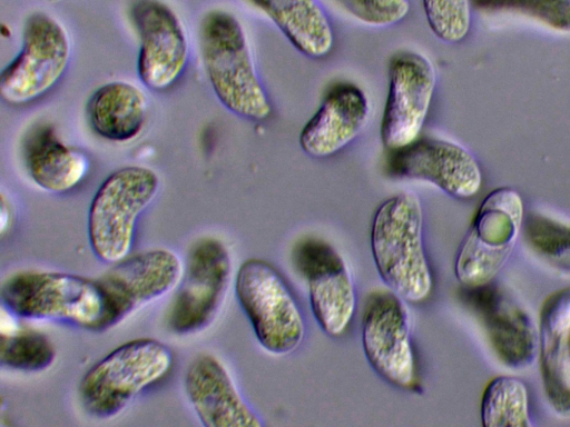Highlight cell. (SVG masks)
Instances as JSON below:
<instances>
[{"label":"cell","mask_w":570,"mask_h":427,"mask_svg":"<svg viewBox=\"0 0 570 427\" xmlns=\"http://www.w3.org/2000/svg\"><path fill=\"white\" fill-rule=\"evenodd\" d=\"M431 31L446 43L462 41L471 26L470 0H422Z\"/></svg>","instance_id":"4316f807"},{"label":"cell","mask_w":570,"mask_h":427,"mask_svg":"<svg viewBox=\"0 0 570 427\" xmlns=\"http://www.w3.org/2000/svg\"><path fill=\"white\" fill-rule=\"evenodd\" d=\"M356 20L373 27L402 21L410 11L409 0H335Z\"/></svg>","instance_id":"83f0119b"},{"label":"cell","mask_w":570,"mask_h":427,"mask_svg":"<svg viewBox=\"0 0 570 427\" xmlns=\"http://www.w3.org/2000/svg\"><path fill=\"white\" fill-rule=\"evenodd\" d=\"M293 259L307 284L312 312L330 337L345 332L353 319L356 298L350 269L328 242L306 238L297 244Z\"/></svg>","instance_id":"4fadbf2b"},{"label":"cell","mask_w":570,"mask_h":427,"mask_svg":"<svg viewBox=\"0 0 570 427\" xmlns=\"http://www.w3.org/2000/svg\"><path fill=\"white\" fill-rule=\"evenodd\" d=\"M9 221H10V208L7 205L4 196L2 195V197H1V234L2 235L6 232V227L8 226Z\"/></svg>","instance_id":"f1b7e54d"},{"label":"cell","mask_w":570,"mask_h":427,"mask_svg":"<svg viewBox=\"0 0 570 427\" xmlns=\"http://www.w3.org/2000/svg\"><path fill=\"white\" fill-rule=\"evenodd\" d=\"M539 349L547 398L556 413L570 416V288L544 301Z\"/></svg>","instance_id":"d6986e66"},{"label":"cell","mask_w":570,"mask_h":427,"mask_svg":"<svg viewBox=\"0 0 570 427\" xmlns=\"http://www.w3.org/2000/svg\"><path fill=\"white\" fill-rule=\"evenodd\" d=\"M159 191V177L144 166L112 171L98 187L88 211V239L95 256L115 264L129 256L137 221Z\"/></svg>","instance_id":"5b68a950"},{"label":"cell","mask_w":570,"mask_h":427,"mask_svg":"<svg viewBox=\"0 0 570 427\" xmlns=\"http://www.w3.org/2000/svg\"><path fill=\"white\" fill-rule=\"evenodd\" d=\"M470 290L500 361L514 370L529 367L539 346V334L529 315L491 282Z\"/></svg>","instance_id":"ac0fdd59"},{"label":"cell","mask_w":570,"mask_h":427,"mask_svg":"<svg viewBox=\"0 0 570 427\" xmlns=\"http://www.w3.org/2000/svg\"><path fill=\"white\" fill-rule=\"evenodd\" d=\"M266 14L302 54L318 59L331 51L334 33L316 0H246Z\"/></svg>","instance_id":"7402d4cb"},{"label":"cell","mask_w":570,"mask_h":427,"mask_svg":"<svg viewBox=\"0 0 570 427\" xmlns=\"http://www.w3.org/2000/svg\"><path fill=\"white\" fill-rule=\"evenodd\" d=\"M524 237L533 252L551 267L570 274V225L551 217H527Z\"/></svg>","instance_id":"d4e9b609"},{"label":"cell","mask_w":570,"mask_h":427,"mask_svg":"<svg viewBox=\"0 0 570 427\" xmlns=\"http://www.w3.org/2000/svg\"><path fill=\"white\" fill-rule=\"evenodd\" d=\"M22 153L32 181L41 189L55 193L77 187L90 167L87 155L62 141L48 123L37 125L29 130Z\"/></svg>","instance_id":"ffe728a7"},{"label":"cell","mask_w":570,"mask_h":427,"mask_svg":"<svg viewBox=\"0 0 570 427\" xmlns=\"http://www.w3.org/2000/svg\"><path fill=\"white\" fill-rule=\"evenodd\" d=\"M386 172L397 179L428 181L456 199L474 197L482 186L474 156L456 142L434 137L417 138L392 150Z\"/></svg>","instance_id":"9a60e30c"},{"label":"cell","mask_w":570,"mask_h":427,"mask_svg":"<svg viewBox=\"0 0 570 427\" xmlns=\"http://www.w3.org/2000/svg\"><path fill=\"white\" fill-rule=\"evenodd\" d=\"M3 308L16 318L62 321L94 331L105 312L96 279L41 270H21L1 286Z\"/></svg>","instance_id":"277c9868"},{"label":"cell","mask_w":570,"mask_h":427,"mask_svg":"<svg viewBox=\"0 0 570 427\" xmlns=\"http://www.w3.org/2000/svg\"><path fill=\"white\" fill-rule=\"evenodd\" d=\"M368 100L352 82H337L299 133L302 150L313 158L335 155L363 130L368 118Z\"/></svg>","instance_id":"e0dca14e"},{"label":"cell","mask_w":570,"mask_h":427,"mask_svg":"<svg viewBox=\"0 0 570 427\" xmlns=\"http://www.w3.org/2000/svg\"><path fill=\"white\" fill-rule=\"evenodd\" d=\"M404 301L390 289L373 291L362 320V346L368 364L385 381L400 388H409L415 380L410 316Z\"/></svg>","instance_id":"7c38bea8"},{"label":"cell","mask_w":570,"mask_h":427,"mask_svg":"<svg viewBox=\"0 0 570 427\" xmlns=\"http://www.w3.org/2000/svg\"><path fill=\"white\" fill-rule=\"evenodd\" d=\"M230 278L232 258L225 244L209 236L195 240L167 311L168 329L176 335L206 329L225 301Z\"/></svg>","instance_id":"9c48e42d"},{"label":"cell","mask_w":570,"mask_h":427,"mask_svg":"<svg viewBox=\"0 0 570 427\" xmlns=\"http://www.w3.org/2000/svg\"><path fill=\"white\" fill-rule=\"evenodd\" d=\"M184 274L179 256L166 248L139 252L112 264L97 280L105 312L94 331H106L177 288Z\"/></svg>","instance_id":"30bf717a"},{"label":"cell","mask_w":570,"mask_h":427,"mask_svg":"<svg viewBox=\"0 0 570 427\" xmlns=\"http://www.w3.org/2000/svg\"><path fill=\"white\" fill-rule=\"evenodd\" d=\"M485 427H531L527 386L515 377L501 376L487 386L481 401Z\"/></svg>","instance_id":"603a6c76"},{"label":"cell","mask_w":570,"mask_h":427,"mask_svg":"<svg viewBox=\"0 0 570 427\" xmlns=\"http://www.w3.org/2000/svg\"><path fill=\"white\" fill-rule=\"evenodd\" d=\"M56 358L50 338L35 329L1 331L0 361L2 367L21 371H42Z\"/></svg>","instance_id":"cb8c5ba5"},{"label":"cell","mask_w":570,"mask_h":427,"mask_svg":"<svg viewBox=\"0 0 570 427\" xmlns=\"http://www.w3.org/2000/svg\"><path fill=\"white\" fill-rule=\"evenodd\" d=\"M371 251L381 279L409 302L425 300L432 274L423 241V209L414 192L384 200L371 225Z\"/></svg>","instance_id":"7a4b0ae2"},{"label":"cell","mask_w":570,"mask_h":427,"mask_svg":"<svg viewBox=\"0 0 570 427\" xmlns=\"http://www.w3.org/2000/svg\"><path fill=\"white\" fill-rule=\"evenodd\" d=\"M435 85V68L424 54L401 50L392 56L381 122V140L386 149L403 148L419 138Z\"/></svg>","instance_id":"8fae6325"},{"label":"cell","mask_w":570,"mask_h":427,"mask_svg":"<svg viewBox=\"0 0 570 427\" xmlns=\"http://www.w3.org/2000/svg\"><path fill=\"white\" fill-rule=\"evenodd\" d=\"M198 40L206 76L220 103L242 118L267 119L272 105L238 18L225 9L207 11L199 23Z\"/></svg>","instance_id":"6da1fadb"},{"label":"cell","mask_w":570,"mask_h":427,"mask_svg":"<svg viewBox=\"0 0 570 427\" xmlns=\"http://www.w3.org/2000/svg\"><path fill=\"white\" fill-rule=\"evenodd\" d=\"M173 363V351L163 341L128 340L85 373L78 388L80 403L95 418L118 416L141 391L166 377Z\"/></svg>","instance_id":"3957f363"},{"label":"cell","mask_w":570,"mask_h":427,"mask_svg":"<svg viewBox=\"0 0 570 427\" xmlns=\"http://www.w3.org/2000/svg\"><path fill=\"white\" fill-rule=\"evenodd\" d=\"M184 389L205 427H261L258 415L240 395L224 364L214 355L200 354L189 364Z\"/></svg>","instance_id":"2e32d148"},{"label":"cell","mask_w":570,"mask_h":427,"mask_svg":"<svg viewBox=\"0 0 570 427\" xmlns=\"http://www.w3.org/2000/svg\"><path fill=\"white\" fill-rule=\"evenodd\" d=\"M484 12H513L559 32H570V0H470Z\"/></svg>","instance_id":"484cf974"},{"label":"cell","mask_w":570,"mask_h":427,"mask_svg":"<svg viewBox=\"0 0 570 427\" xmlns=\"http://www.w3.org/2000/svg\"><path fill=\"white\" fill-rule=\"evenodd\" d=\"M70 57L66 28L47 12H32L23 23L19 53L0 75L1 98L14 106L41 98L60 81Z\"/></svg>","instance_id":"ba28073f"},{"label":"cell","mask_w":570,"mask_h":427,"mask_svg":"<svg viewBox=\"0 0 570 427\" xmlns=\"http://www.w3.org/2000/svg\"><path fill=\"white\" fill-rule=\"evenodd\" d=\"M145 92L127 81H111L89 98L87 117L91 129L101 138L126 142L137 138L147 119Z\"/></svg>","instance_id":"44dd1931"},{"label":"cell","mask_w":570,"mask_h":427,"mask_svg":"<svg viewBox=\"0 0 570 427\" xmlns=\"http://www.w3.org/2000/svg\"><path fill=\"white\" fill-rule=\"evenodd\" d=\"M128 13L139 39L140 80L155 91L169 89L188 62V41L178 16L161 0H132Z\"/></svg>","instance_id":"5bb4252c"},{"label":"cell","mask_w":570,"mask_h":427,"mask_svg":"<svg viewBox=\"0 0 570 427\" xmlns=\"http://www.w3.org/2000/svg\"><path fill=\"white\" fill-rule=\"evenodd\" d=\"M523 219V200L514 189L502 187L484 198L455 257L461 285L473 289L494 279L514 248Z\"/></svg>","instance_id":"8992f818"},{"label":"cell","mask_w":570,"mask_h":427,"mask_svg":"<svg viewBox=\"0 0 570 427\" xmlns=\"http://www.w3.org/2000/svg\"><path fill=\"white\" fill-rule=\"evenodd\" d=\"M235 292L261 346L275 355L295 351L306 326L302 311L278 271L262 259L239 267Z\"/></svg>","instance_id":"52a82bcc"}]
</instances>
